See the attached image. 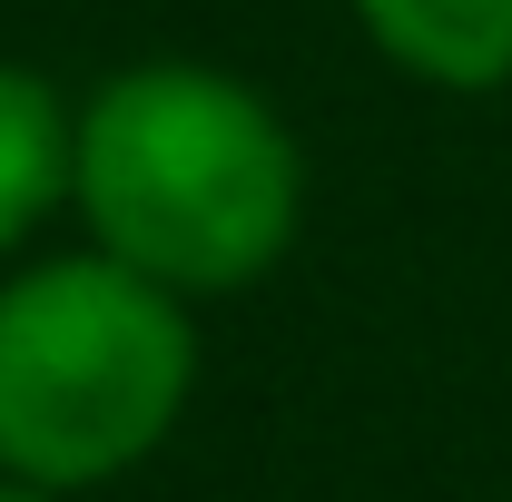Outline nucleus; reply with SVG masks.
<instances>
[{"label": "nucleus", "mask_w": 512, "mask_h": 502, "mask_svg": "<svg viewBox=\"0 0 512 502\" xmlns=\"http://www.w3.org/2000/svg\"><path fill=\"white\" fill-rule=\"evenodd\" d=\"M69 207L99 256L168 296H247L306 227V148L237 69L138 60L69 119Z\"/></svg>", "instance_id": "1"}, {"label": "nucleus", "mask_w": 512, "mask_h": 502, "mask_svg": "<svg viewBox=\"0 0 512 502\" xmlns=\"http://www.w3.org/2000/svg\"><path fill=\"white\" fill-rule=\"evenodd\" d=\"M197 394L188 296L69 247L0 276V473L40 493H99L178 434Z\"/></svg>", "instance_id": "2"}, {"label": "nucleus", "mask_w": 512, "mask_h": 502, "mask_svg": "<svg viewBox=\"0 0 512 502\" xmlns=\"http://www.w3.org/2000/svg\"><path fill=\"white\" fill-rule=\"evenodd\" d=\"M355 30L424 89H512V0H345Z\"/></svg>", "instance_id": "3"}, {"label": "nucleus", "mask_w": 512, "mask_h": 502, "mask_svg": "<svg viewBox=\"0 0 512 502\" xmlns=\"http://www.w3.org/2000/svg\"><path fill=\"white\" fill-rule=\"evenodd\" d=\"M69 109L40 69L0 60V256H20L69 207Z\"/></svg>", "instance_id": "4"}, {"label": "nucleus", "mask_w": 512, "mask_h": 502, "mask_svg": "<svg viewBox=\"0 0 512 502\" xmlns=\"http://www.w3.org/2000/svg\"><path fill=\"white\" fill-rule=\"evenodd\" d=\"M0 502H60V493H40V483H10V473H0Z\"/></svg>", "instance_id": "5"}]
</instances>
